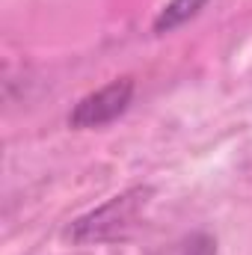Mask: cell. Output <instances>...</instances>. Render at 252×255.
<instances>
[{
	"label": "cell",
	"mask_w": 252,
	"mask_h": 255,
	"mask_svg": "<svg viewBox=\"0 0 252 255\" xmlns=\"http://www.w3.org/2000/svg\"><path fill=\"white\" fill-rule=\"evenodd\" d=\"M148 187H133L122 196H113L107 205L89 211L86 217L74 220L68 229V238L74 244H104V241H119L136 226L139 214L148 205Z\"/></svg>",
	"instance_id": "6da1fadb"
},
{
	"label": "cell",
	"mask_w": 252,
	"mask_h": 255,
	"mask_svg": "<svg viewBox=\"0 0 252 255\" xmlns=\"http://www.w3.org/2000/svg\"><path fill=\"white\" fill-rule=\"evenodd\" d=\"M133 101V80L130 77H119L110 80L107 86L83 95L74 110L68 113V125L71 128H104L116 122Z\"/></svg>",
	"instance_id": "7a4b0ae2"
},
{
	"label": "cell",
	"mask_w": 252,
	"mask_h": 255,
	"mask_svg": "<svg viewBox=\"0 0 252 255\" xmlns=\"http://www.w3.org/2000/svg\"><path fill=\"white\" fill-rule=\"evenodd\" d=\"M205 3L208 0H169L157 12V18H154V33H172V30H178L181 24H187L190 18H196L202 12Z\"/></svg>",
	"instance_id": "3957f363"
},
{
	"label": "cell",
	"mask_w": 252,
	"mask_h": 255,
	"mask_svg": "<svg viewBox=\"0 0 252 255\" xmlns=\"http://www.w3.org/2000/svg\"><path fill=\"white\" fill-rule=\"evenodd\" d=\"M157 255H217V241L205 232H193V235H184L181 241H175L172 247H166Z\"/></svg>",
	"instance_id": "277c9868"
}]
</instances>
